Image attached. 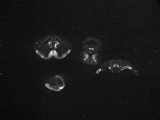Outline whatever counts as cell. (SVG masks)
Returning <instances> with one entry per match:
<instances>
[{
  "instance_id": "4",
  "label": "cell",
  "mask_w": 160,
  "mask_h": 120,
  "mask_svg": "<svg viewBox=\"0 0 160 120\" xmlns=\"http://www.w3.org/2000/svg\"><path fill=\"white\" fill-rule=\"evenodd\" d=\"M83 49L85 50L98 52L101 50L102 43L100 39L92 37L86 39L82 42Z\"/></svg>"
},
{
  "instance_id": "3",
  "label": "cell",
  "mask_w": 160,
  "mask_h": 120,
  "mask_svg": "<svg viewBox=\"0 0 160 120\" xmlns=\"http://www.w3.org/2000/svg\"><path fill=\"white\" fill-rule=\"evenodd\" d=\"M79 57L83 63L88 65H96L101 60L99 53L96 51L85 50L81 53Z\"/></svg>"
},
{
  "instance_id": "2",
  "label": "cell",
  "mask_w": 160,
  "mask_h": 120,
  "mask_svg": "<svg viewBox=\"0 0 160 120\" xmlns=\"http://www.w3.org/2000/svg\"><path fill=\"white\" fill-rule=\"evenodd\" d=\"M45 86L51 90L59 91L65 86V81L63 76L60 75L53 76L47 79Z\"/></svg>"
},
{
  "instance_id": "1",
  "label": "cell",
  "mask_w": 160,
  "mask_h": 120,
  "mask_svg": "<svg viewBox=\"0 0 160 120\" xmlns=\"http://www.w3.org/2000/svg\"><path fill=\"white\" fill-rule=\"evenodd\" d=\"M72 49L69 42L57 35H48L38 41L34 47L36 54L46 60L62 59L70 54Z\"/></svg>"
}]
</instances>
